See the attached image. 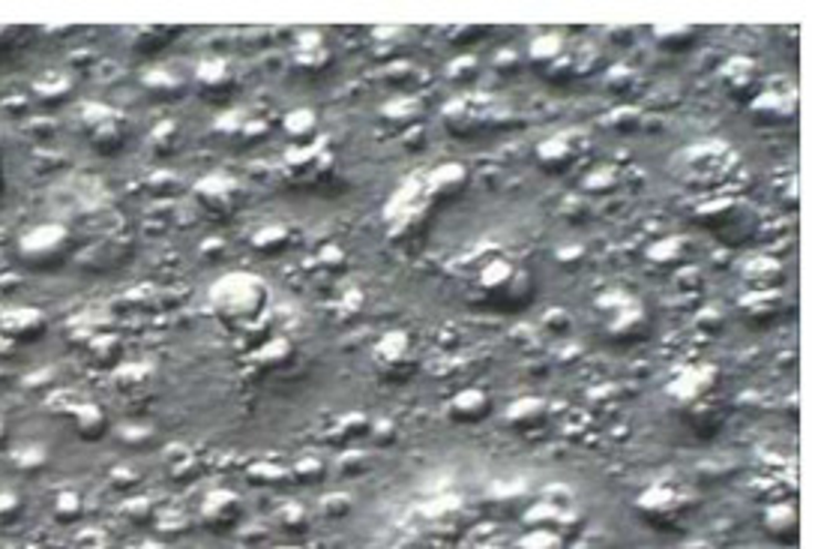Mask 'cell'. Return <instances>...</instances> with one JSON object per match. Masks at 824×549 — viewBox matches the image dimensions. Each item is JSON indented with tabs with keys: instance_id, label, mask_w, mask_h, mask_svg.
Returning a JSON list of instances; mask_svg holds the SVG:
<instances>
[{
	"instance_id": "obj_30",
	"label": "cell",
	"mask_w": 824,
	"mask_h": 549,
	"mask_svg": "<svg viewBox=\"0 0 824 549\" xmlns=\"http://www.w3.org/2000/svg\"><path fill=\"white\" fill-rule=\"evenodd\" d=\"M285 135L291 138V145H306V142H315L319 138V114L306 112H291L285 117Z\"/></svg>"
},
{
	"instance_id": "obj_9",
	"label": "cell",
	"mask_w": 824,
	"mask_h": 549,
	"mask_svg": "<svg viewBox=\"0 0 824 549\" xmlns=\"http://www.w3.org/2000/svg\"><path fill=\"white\" fill-rule=\"evenodd\" d=\"M420 349L411 333L403 328H393L375 342L372 349V366L378 379L387 384H408L414 375L420 373Z\"/></svg>"
},
{
	"instance_id": "obj_11",
	"label": "cell",
	"mask_w": 824,
	"mask_h": 549,
	"mask_svg": "<svg viewBox=\"0 0 824 549\" xmlns=\"http://www.w3.org/2000/svg\"><path fill=\"white\" fill-rule=\"evenodd\" d=\"M536 166L546 175H570L578 166H585L591 156V138L585 130H561V133L549 135L536 145Z\"/></svg>"
},
{
	"instance_id": "obj_18",
	"label": "cell",
	"mask_w": 824,
	"mask_h": 549,
	"mask_svg": "<svg viewBox=\"0 0 824 549\" xmlns=\"http://www.w3.org/2000/svg\"><path fill=\"white\" fill-rule=\"evenodd\" d=\"M692 240L684 235H666V238L654 240L645 252V265L654 268L657 273H680L684 268H690L692 259Z\"/></svg>"
},
{
	"instance_id": "obj_6",
	"label": "cell",
	"mask_w": 824,
	"mask_h": 549,
	"mask_svg": "<svg viewBox=\"0 0 824 549\" xmlns=\"http://www.w3.org/2000/svg\"><path fill=\"white\" fill-rule=\"evenodd\" d=\"M692 219L729 247L755 238V231H759V217L752 214L750 205H743L741 198L729 196V193L701 201L699 208L692 210Z\"/></svg>"
},
{
	"instance_id": "obj_8",
	"label": "cell",
	"mask_w": 824,
	"mask_h": 549,
	"mask_svg": "<svg viewBox=\"0 0 824 549\" xmlns=\"http://www.w3.org/2000/svg\"><path fill=\"white\" fill-rule=\"evenodd\" d=\"M432 205L423 193L420 180H411L405 184L393 201L384 210V226H387V235H390L393 244H414L426 235L429 228V219H432Z\"/></svg>"
},
{
	"instance_id": "obj_24",
	"label": "cell",
	"mask_w": 824,
	"mask_h": 549,
	"mask_svg": "<svg viewBox=\"0 0 824 549\" xmlns=\"http://www.w3.org/2000/svg\"><path fill=\"white\" fill-rule=\"evenodd\" d=\"M423 117H426V108H423L420 96L414 94L396 96V100L382 105V124L387 126L390 133H408V130L423 124Z\"/></svg>"
},
{
	"instance_id": "obj_4",
	"label": "cell",
	"mask_w": 824,
	"mask_h": 549,
	"mask_svg": "<svg viewBox=\"0 0 824 549\" xmlns=\"http://www.w3.org/2000/svg\"><path fill=\"white\" fill-rule=\"evenodd\" d=\"M213 312L219 319L234 328L238 333H247L252 328L264 324L268 315V282H261L252 273H231L213 286L210 291Z\"/></svg>"
},
{
	"instance_id": "obj_33",
	"label": "cell",
	"mask_w": 824,
	"mask_h": 549,
	"mask_svg": "<svg viewBox=\"0 0 824 549\" xmlns=\"http://www.w3.org/2000/svg\"><path fill=\"white\" fill-rule=\"evenodd\" d=\"M620 180H624V175H620L618 168L599 166L585 177L582 189H585L587 196H612V193H618L620 189Z\"/></svg>"
},
{
	"instance_id": "obj_45",
	"label": "cell",
	"mask_w": 824,
	"mask_h": 549,
	"mask_svg": "<svg viewBox=\"0 0 824 549\" xmlns=\"http://www.w3.org/2000/svg\"><path fill=\"white\" fill-rule=\"evenodd\" d=\"M423 138H426V124L414 126V130L403 133V145L408 147V151H423Z\"/></svg>"
},
{
	"instance_id": "obj_10",
	"label": "cell",
	"mask_w": 824,
	"mask_h": 549,
	"mask_svg": "<svg viewBox=\"0 0 824 549\" xmlns=\"http://www.w3.org/2000/svg\"><path fill=\"white\" fill-rule=\"evenodd\" d=\"M336 154L333 147L327 145V138H315V142H306V145H291V151L285 154V163H282V172L289 177L291 184L298 187H321V184H330L336 177Z\"/></svg>"
},
{
	"instance_id": "obj_31",
	"label": "cell",
	"mask_w": 824,
	"mask_h": 549,
	"mask_svg": "<svg viewBox=\"0 0 824 549\" xmlns=\"http://www.w3.org/2000/svg\"><path fill=\"white\" fill-rule=\"evenodd\" d=\"M606 126H608V130H615V133H620V135L636 133V130H642V126H645V112H642L639 105H633V103L615 105V108L606 114Z\"/></svg>"
},
{
	"instance_id": "obj_5",
	"label": "cell",
	"mask_w": 824,
	"mask_h": 549,
	"mask_svg": "<svg viewBox=\"0 0 824 549\" xmlns=\"http://www.w3.org/2000/svg\"><path fill=\"white\" fill-rule=\"evenodd\" d=\"M594 315L603 336L615 345H636L650 336V312L648 307L629 294V291H606L594 303Z\"/></svg>"
},
{
	"instance_id": "obj_7",
	"label": "cell",
	"mask_w": 824,
	"mask_h": 549,
	"mask_svg": "<svg viewBox=\"0 0 824 549\" xmlns=\"http://www.w3.org/2000/svg\"><path fill=\"white\" fill-rule=\"evenodd\" d=\"M522 54L528 70L549 84H570L578 75V45L561 33H540Z\"/></svg>"
},
{
	"instance_id": "obj_29",
	"label": "cell",
	"mask_w": 824,
	"mask_h": 549,
	"mask_svg": "<svg viewBox=\"0 0 824 549\" xmlns=\"http://www.w3.org/2000/svg\"><path fill=\"white\" fill-rule=\"evenodd\" d=\"M650 37H654V42H657L663 52L671 54L690 52L692 45L699 42V31H696L692 24H666V28H654Z\"/></svg>"
},
{
	"instance_id": "obj_20",
	"label": "cell",
	"mask_w": 824,
	"mask_h": 549,
	"mask_svg": "<svg viewBox=\"0 0 824 549\" xmlns=\"http://www.w3.org/2000/svg\"><path fill=\"white\" fill-rule=\"evenodd\" d=\"M789 301H785L783 289H747L738 301V310L750 324H773L785 312Z\"/></svg>"
},
{
	"instance_id": "obj_14",
	"label": "cell",
	"mask_w": 824,
	"mask_h": 549,
	"mask_svg": "<svg viewBox=\"0 0 824 549\" xmlns=\"http://www.w3.org/2000/svg\"><path fill=\"white\" fill-rule=\"evenodd\" d=\"M198 208L205 210L207 217L228 219L243 201V187L234 177L228 175H210L196 184Z\"/></svg>"
},
{
	"instance_id": "obj_36",
	"label": "cell",
	"mask_w": 824,
	"mask_h": 549,
	"mask_svg": "<svg viewBox=\"0 0 824 549\" xmlns=\"http://www.w3.org/2000/svg\"><path fill=\"white\" fill-rule=\"evenodd\" d=\"M384 79H387V84H393V87L408 91V84H411V79H414V63H408V61L387 63V66H384Z\"/></svg>"
},
{
	"instance_id": "obj_35",
	"label": "cell",
	"mask_w": 824,
	"mask_h": 549,
	"mask_svg": "<svg viewBox=\"0 0 824 549\" xmlns=\"http://www.w3.org/2000/svg\"><path fill=\"white\" fill-rule=\"evenodd\" d=\"M492 66H494V73H498V75L522 73V70H525V54L513 52V49H504V52L494 54Z\"/></svg>"
},
{
	"instance_id": "obj_3",
	"label": "cell",
	"mask_w": 824,
	"mask_h": 549,
	"mask_svg": "<svg viewBox=\"0 0 824 549\" xmlns=\"http://www.w3.org/2000/svg\"><path fill=\"white\" fill-rule=\"evenodd\" d=\"M675 175L684 187L699 189V193H708V189H729L741 177L743 172V159L741 154L734 151L732 145H726L720 138H711V142H701V145H690L687 151H680L675 156Z\"/></svg>"
},
{
	"instance_id": "obj_13",
	"label": "cell",
	"mask_w": 824,
	"mask_h": 549,
	"mask_svg": "<svg viewBox=\"0 0 824 549\" xmlns=\"http://www.w3.org/2000/svg\"><path fill=\"white\" fill-rule=\"evenodd\" d=\"M717 82H720L722 94L741 105H750L768 84L764 82L762 63L750 58V54H734L729 61H722V66L717 70Z\"/></svg>"
},
{
	"instance_id": "obj_44",
	"label": "cell",
	"mask_w": 824,
	"mask_h": 549,
	"mask_svg": "<svg viewBox=\"0 0 824 549\" xmlns=\"http://www.w3.org/2000/svg\"><path fill=\"white\" fill-rule=\"evenodd\" d=\"M780 198H783L785 210H792V214L797 210V205H801V201H797V180H794V177H789L783 187H780Z\"/></svg>"
},
{
	"instance_id": "obj_19",
	"label": "cell",
	"mask_w": 824,
	"mask_h": 549,
	"mask_svg": "<svg viewBox=\"0 0 824 549\" xmlns=\"http://www.w3.org/2000/svg\"><path fill=\"white\" fill-rule=\"evenodd\" d=\"M444 415L456 426H474L492 415V394L486 387H465L444 405Z\"/></svg>"
},
{
	"instance_id": "obj_34",
	"label": "cell",
	"mask_w": 824,
	"mask_h": 549,
	"mask_svg": "<svg viewBox=\"0 0 824 549\" xmlns=\"http://www.w3.org/2000/svg\"><path fill=\"white\" fill-rule=\"evenodd\" d=\"M369 429H372L369 417L361 415V412H354V415L342 417L340 429L333 433V438H340V442L351 445V442H361V438L369 436Z\"/></svg>"
},
{
	"instance_id": "obj_1",
	"label": "cell",
	"mask_w": 824,
	"mask_h": 549,
	"mask_svg": "<svg viewBox=\"0 0 824 549\" xmlns=\"http://www.w3.org/2000/svg\"><path fill=\"white\" fill-rule=\"evenodd\" d=\"M465 294L486 310L515 312L534 301V273L507 252H489L465 273Z\"/></svg>"
},
{
	"instance_id": "obj_27",
	"label": "cell",
	"mask_w": 824,
	"mask_h": 549,
	"mask_svg": "<svg viewBox=\"0 0 824 549\" xmlns=\"http://www.w3.org/2000/svg\"><path fill=\"white\" fill-rule=\"evenodd\" d=\"M603 87H606V94H612L615 100H620V105H624L629 103L633 96H639L642 73L633 63H615V66H608L606 75H603Z\"/></svg>"
},
{
	"instance_id": "obj_46",
	"label": "cell",
	"mask_w": 824,
	"mask_h": 549,
	"mask_svg": "<svg viewBox=\"0 0 824 549\" xmlns=\"http://www.w3.org/2000/svg\"><path fill=\"white\" fill-rule=\"evenodd\" d=\"M277 549H300V547H277Z\"/></svg>"
},
{
	"instance_id": "obj_15",
	"label": "cell",
	"mask_w": 824,
	"mask_h": 549,
	"mask_svg": "<svg viewBox=\"0 0 824 549\" xmlns=\"http://www.w3.org/2000/svg\"><path fill=\"white\" fill-rule=\"evenodd\" d=\"M750 117L762 126H785L797 117V94L792 87H773L764 84V91L750 105Z\"/></svg>"
},
{
	"instance_id": "obj_12",
	"label": "cell",
	"mask_w": 824,
	"mask_h": 549,
	"mask_svg": "<svg viewBox=\"0 0 824 549\" xmlns=\"http://www.w3.org/2000/svg\"><path fill=\"white\" fill-rule=\"evenodd\" d=\"M687 508H690V501L684 496V489L669 484V480H659V484L648 487L636 498V514H639V519L657 531L678 529Z\"/></svg>"
},
{
	"instance_id": "obj_28",
	"label": "cell",
	"mask_w": 824,
	"mask_h": 549,
	"mask_svg": "<svg viewBox=\"0 0 824 549\" xmlns=\"http://www.w3.org/2000/svg\"><path fill=\"white\" fill-rule=\"evenodd\" d=\"M750 289H783L785 268L776 259H750L743 268Z\"/></svg>"
},
{
	"instance_id": "obj_38",
	"label": "cell",
	"mask_w": 824,
	"mask_h": 549,
	"mask_svg": "<svg viewBox=\"0 0 824 549\" xmlns=\"http://www.w3.org/2000/svg\"><path fill=\"white\" fill-rule=\"evenodd\" d=\"M555 261L564 270H578L587 261V249L582 244H567L555 252Z\"/></svg>"
},
{
	"instance_id": "obj_32",
	"label": "cell",
	"mask_w": 824,
	"mask_h": 549,
	"mask_svg": "<svg viewBox=\"0 0 824 549\" xmlns=\"http://www.w3.org/2000/svg\"><path fill=\"white\" fill-rule=\"evenodd\" d=\"M480 73H483V66H480V58H474V54H456L453 61L447 63V82L456 84V87L474 84Z\"/></svg>"
},
{
	"instance_id": "obj_40",
	"label": "cell",
	"mask_w": 824,
	"mask_h": 549,
	"mask_svg": "<svg viewBox=\"0 0 824 549\" xmlns=\"http://www.w3.org/2000/svg\"><path fill=\"white\" fill-rule=\"evenodd\" d=\"M369 468V456L361 454V450H348V454L340 459V472L345 477H357Z\"/></svg>"
},
{
	"instance_id": "obj_16",
	"label": "cell",
	"mask_w": 824,
	"mask_h": 549,
	"mask_svg": "<svg viewBox=\"0 0 824 549\" xmlns=\"http://www.w3.org/2000/svg\"><path fill=\"white\" fill-rule=\"evenodd\" d=\"M423 193L429 198V205H447L465 196V189L471 187V172L465 163H441V166L423 177Z\"/></svg>"
},
{
	"instance_id": "obj_22",
	"label": "cell",
	"mask_w": 824,
	"mask_h": 549,
	"mask_svg": "<svg viewBox=\"0 0 824 549\" xmlns=\"http://www.w3.org/2000/svg\"><path fill=\"white\" fill-rule=\"evenodd\" d=\"M291 61H294V66L303 75H321L327 73V66L333 63V49H330V42L321 33H303L294 42Z\"/></svg>"
},
{
	"instance_id": "obj_23",
	"label": "cell",
	"mask_w": 824,
	"mask_h": 549,
	"mask_svg": "<svg viewBox=\"0 0 824 549\" xmlns=\"http://www.w3.org/2000/svg\"><path fill=\"white\" fill-rule=\"evenodd\" d=\"M240 514H243V505L234 493L228 489H219V493H210L201 505V522H205L210 531H228L238 526Z\"/></svg>"
},
{
	"instance_id": "obj_25",
	"label": "cell",
	"mask_w": 824,
	"mask_h": 549,
	"mask_svg": "<svg viewBox=\"0 0 824 549\" xmlns=\"http://www.w3.org/2000/svg\"><path fill=\"white\" fill-rule=\"evenodd\" d=\"M504 421L513 433H536V429L546 426L549 403L546 400H540V396H522V400H515V403L507 408Z\"/></svg>"
},
{
	"instance_id": "obj_37",
	"label": "cell",
	"mask_w": 824,
	"mask_h": 549,
	"mask_svg": "<svg viewBox=\"0 0 824 549\" xmlns=\"http://www.w3.org/2000/svg\"><path fill=\"white\" fill-rule=\"evenodd\" d=\"M696 328L708 336H717L726 328V315L720 312V307H705V310L696 315Z\"/></svg>"
},
{
	"instance_id": "obj_21",
	"label": "cell",
	"mask_w": 824,
	"mask_h": 549,
	"mask_svg": "<svg viewBox=\"0 0 824 549\" xmlns=\"http://www.w3.org/2000/svg\"><path fill=\"white\" fill-rule=\"evenodd\" d=\"M762 529L764 535L783 547H797L801 540V514L794 508L792 501H776V505H768L762 517Z\"/></svg>"
},
{
	"instance_id": "obj_26",
	"label": "cell",
	"mask_w": 824,
	"mask_h": 549,
	"mask_svg": "<svg viewBox=\"0 0 824 549\" xmlns=\"http://www.w3.org/2000/svg\"><path fill=\"white\" fill-rule=\"evenodd\" d=\"M238 84V75L226 61H207L198 66V87L210 100H228Z\"/></svg>"
},
{
	"instance_id": "obj_43",
	"label": "cell",
	"mask_w": 824,
	"mask_h": 549,
	"mask_svg": "<svg viewBox=\"0 0 824 549\" xmlns=\"http://www.w3.org/2000/svg\"><path fill=\"white\" fill-rule=\"evenodd\" d=\"M543 324H546V328L552 333H567V328H570L567 310H561V307H555V310L546 312V315H543Z\"/></svg>"
},
{
	"instance_id": "obj_17",
	"label": "cell",
	"mask_w": 824,
	"mask_h": 549,
	"mask_svg": "<svg viewBox=\"0 0 824 549\" xmlns=\"http://www.w3.org/2000/svg\"><path fill=\"white\" fill-rule=\"evenodd\" d=\"M486 117H489V112L474 96H456L441 108L444 130L456 138H474L486 126Z\"/></svg>"
},
{
	"instance_id": "obj_2",
	"label": "cell",
	"mask_w": 824,
	"mask_h": 549,
	"mask_svg": "<svg viewBox=\"0 0 824 549\" xmlns=\"http://www.w3.org/2000/svg\"><path fill=\"white\" fill-rule=\"evenodd\" d=\"M720 387V370L711 366V363H696V366H687L671 379L666 394H669L675 412L692 426V433H713L722 424L720 405H717Z\"/></svg>"
},
{
	"instance_id": "obj_42",
	"label": "cell",
	"mask_w": 824,
	"mask_h": 549,
	"mask_svg": "<svg viewBox=\"0 0 824 549\" xmlns=\"http://www.w3.org/2000/svg\"><path fill=\"white\" fill-rule=\"evenodd\" d=\"M324 472H327V468H324L321 459H303L298 466V477L300 480H306V484H319L321 477H324Z\"/></svg>"
},
{
	"instance_id": "obj_39",
	"label": "cell",
	"mask_w": 824,
	"mask_h": 549,
	"mask_svg": "<svg viewBox=\"0 0 824 549\" xmlns=\"http://www.w3.org/2000/svg\"><path fill=\"white\" fill-rule=\"evenodd\" d=\"M369 438L375 442V445H384V447L396 445V438H399V426L393 424V421H372Z\"/></svg>"
},
{
	"instance_id": "obj_41",
	"label": "cell",
	"mask_w": 824,
	"mask_h": 549,
	"mask_svg": "<svg viewBox=\"0 0 824 549\" xmlns=\"http://www.w3.org/2000/svg\"><path fill=\"white\" fill-rule=\"evenodd\" d=\"M321 508H324V514H327L330 519L336 517H348L351 514V498L348 496H327L324 501H321Z\"/></svg>"
}]
</instances>
